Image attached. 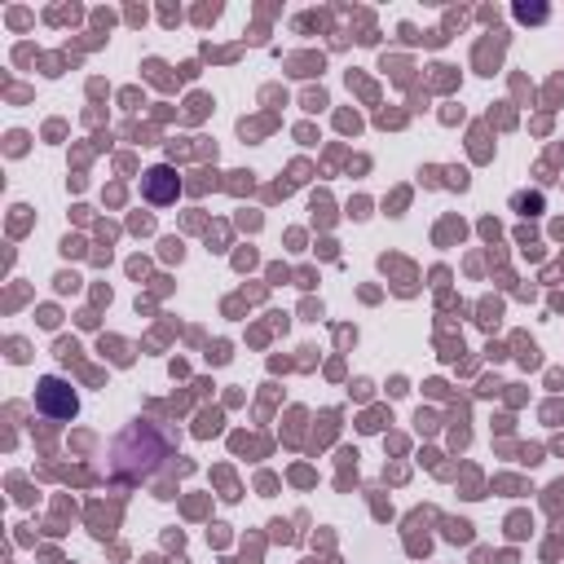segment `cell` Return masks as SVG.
I'll return each mask as SVG.
<instances>
[{
	"mask_svg": "<svg viewBox=\"0 0 564 564\" xmlns=\"http://www.w3.org/2000/svg\"><path fill=\"white\" fill-rule=\"evenodd\" d=\"M35 410L48 414V419H70V414L79 410V401H75V392H70L57 375H48V379H40V388H35Z\"/></svg>",
	"mask_w": 564,
	"mask_h": 564,
	"instance_id": "obj_1",
	"label": "cell"
},
{
	"mask_svg": "<svg viewBox=\"0 0 564 564\" xmlns=\"http://www.w3.org/2000/svg\"><path fill=\"white\" fill-rule=\"evenodd\" d=\"M141 194L150 198V203H172L176 198V172L172 167H150L145 172V181H141Z\"/></svg>",
	"mask_w": 564,
	"mask_h": 564,
	"instance_id": "obj_2",
	"label": "cell"
}]
</instances>
